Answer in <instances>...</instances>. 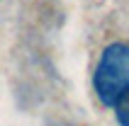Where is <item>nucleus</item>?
Instances as JSON below:
<instances>
[{
  "instance_id": "1",
  "label": "nucleus",
  "mask_w": 129,
  "mask_h": 126,
  "mask_svg": "<svg viewBox=\"0 0 129 126\" xmlns=\"http://www.w3.org/2000/svg\"><path fill=\"white\" fill-rule=\"evenodd\" d=\"M93 85L98 97L105 104H115L117 97L129 87V46L110 44L102 51V58L95 68Z\"/></svg>"
},
{
  "instance_id": "2",
  "label": "nucleus",
  "mask_w": 129,
  "mask_h": 126,
  "mask_svg": "<svg viewBox=\"0 0 129 126\" xmlns=\"http://www.w3.org/2000/svg\"><path fill=\"white\" fill-rule=\"evenodd\" d=\"M112 107H115L117 121H119L122 126H129V87L119 95V97H117V102H115Z\"/></svg>"
}]
</instances>
